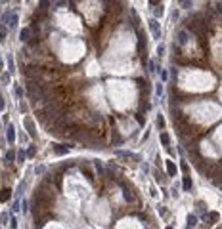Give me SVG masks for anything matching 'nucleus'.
<instances>
[{
	"instance_id": "bb28decb",
	"label": "nucleus",
	"mask_w": 222,
	"mask_h": 229,
	"mask_svg": "<svg viewBox=\"0 0 222 229\" xmlns=\"http://www.w3.org/2000/svg\"><path fill=\"white\" fill-rule=\"evenodd\" d=\"M8 71H10V73H13V71H15V67H13V59H12V57L8 59Z\"/></svg>"
},
{
	"instance_id": "39448f33",
	"label": "nucleus",
	"mask_w": 222,
	"mask_h": 229,
	"mask_svg": "<svg viewBox=\"0 0 222 229\" xmlns=\"http://www.w3.org/2000/svg\"><path fill=\"white\" fill-rule=\"evenodd\" d=\"M176 172H178L176 164L173 162V160H167V174H169V176H176Z\"/></svg>"
},
{
	"instance_id": "6e6552de",
	"label": "nucleus",
	"mask_w": 222,
	"mask_h": 229,
	"mask_svg": "<svg viewBox=\"0 0 222 229\" xmlns=\"http://www.w3.org/2000/svg\"><path fill=\"white\" fill-rule=\"evenodd\" d=\"M10 197H12V191L10 189H2V191H0V200H2V203H8Z\"/></svg>"
},
{
	"instance_id": "c85d7f7f",
	"label": "nucleus",
	"mask_w": 222,
	"mask_h": 229,
	"mask_svg": "<svg viewBox=\"0 0 222 229\" xmlns=\"http://www.w3.org/2000/svg\"><path fill=\"white\" fill-rule=\"evenodd\" d=\"M2 82H4V84L10 82V73H2Z\"/></svg>"
},
{
	"instance_id": "f03ea898",
	"label": "nucleus",
	"mask_w": 222,
	"mask_h": 229,
	"mask_svg": "<svg viewBox=\"0 0 222 229\" xmlns=\"http://www.w3.org/2000/svg\"><path fill=\"white\" fill-rule=\"evenodd\" d=\"M149 31H151V34H153V38H159L161 36V27H159V23H157V19L153 17V19H149Z\"/></svg>"
},
{
	"instance_id": "6ab92c4d",
	"label": "nucleus",
	"mask_w": 222,
	"mask_h": 229,
	"mask_svg": "<svg viewBox=\"0 0 222 229\" xmlns=\"http://www.w3.org/2000/svg\"><path fill=\"white\" fill-rule=\"evenodd\" d=\"M195 223H197V218L193 216V214H190L188 216V227H195Z\"/></svg>"
},
{
	"instance_id": "412c9836",
	"label": "nucleus",
	"mask_w": 222,
	"mask_h": 229,
	"mask_svg": "<svg viewBox=\"0 0 222 229\" xmlns=\"http://www.w3.org/2000/svg\"><path fill=\"white\" fill-rule=\"evenodd\" d=\"M130 17H132V23L134 25H138L140 19H138V13H136V10H130Z\"/></svg>"
},
{
	"instance_id": "cd10ccee",
	"label": "nucleus",
	"mask_w": 222,
	"mask_h": 229,
	"mask_svg": "<svg viewBox=\"0 0 222 229\" xmlns=\"http://www.w3.org/2000/svg\"><path fill=\"white\" fill-rule=\"evenodd\" d=\"M13 157H15V153H13V151H8V153H6V160H8V162H12Z\"/></svg>"
},
{
	"instance_id": "20e7f679",
	"label": "nucleus",
	"mask_w": 222,
	"mask_h": 229,
	"mask_svg": "<svg viewBox=\"0 0 222 229\" xmlns=\"http://www.w3.org/2000/svg\"><path fill=\"white\" fill-rule=\"evenodd\" d=\"M203 219H207V223H216L218 222V212H207Z\"/></svg>"
},
{
	"instance_id": "f8f14e48",
	"label": "nucleus",
	"mask_w": 222,
	"mask_h": 229,
	"mask_svg": "<svg viewBox=\"0 0 222 229\" xmlns=\"http://www.w3.org/2000/svg\"><path fill=\"white\" fill-rule=\"evenodd\" d=\"M19 38L23 40V42H27V40L31 38V29H21V33H19Z\"/></svg>"
},
{
	"instance_id": "72a5a7b5",
	"label": "nucleus",
	"mask_w": 222,
	"mask_h": 229,
	"mask_svg": "<svg viewBox=\"0 0 222 229\" xmlns=\"http://www.w3.org/2000/svg\"><path fill=\"white\" fill-rule=\"evenodd\" d=\"M48 2H50V0H40V10H44V8L48 6Z\"/></svg>"
},
{
	"instance_id": "4be33fe9",
	"label": "nucleus",
	"mask_w": 222,
	"mask_h": 229,
	"mask_svg": "<svg viewBox=\"0 0 222 229\" xmlns=\"http://www.w3.org/2000/svg\"><path fill=\"white\" fill-rule=\"evenodd\" d=\"M148 65H149V71H151V73H157V71H159V65H157L155 61H149Z\"/></svg>"
},
{
	"instance_id": "a19ab883",
	"label": "nucleus",
	"mask_w": 222,
	"mask_h": 229,
	"mask_svg": "<svg viewBox=\"0 0 222 229\" xmlns=\"http://www.w3.org/2000/svg\"><path fill=\"white\" fill-rule=\"evenodd\" d=\"M17 210H19V200H15V203H13V212H17Z\"/></svg>"
},
{
	"instance_id": "aec40b11",
	"label": "nucleus",
	"mask_w": 222,
	"mask_h": 229,
	"mask_svg": "<svg viewBox=\"0 0 222 229\" xmlns=\"http://www.w3.org/2000/svg\"><path fill=\"white\" fill-rule=\"evenodd\" d=\"M6 36H8V29H6L4 25H0V40L4 42V38H6Z\"/></svg>"
},
{
	"instance_id": "79ce46f5",
	"label": "nucleus",
	"mask_w": 222,
	"mask_h": 229,
	"mask_svg": "<svg viewBox=\"0 0 222 229\" xmlns=\"http://www.w3.org/2000/svg\"><path fill=\"white\" fill-rule=\"evenodd\" d=\"M165 229H173V227H170V225H169V227H165Z\"/></svg>"
},
{
	"instance_id": "7ed1b4c3",
	"label": "nucleus",
	"mask_w": 222,
	"mask_h": 229,
	"mask_svg": "<svg viewBox=\"0 0 222 229\" xmlns=\"http://www.w3.org/2000/svg\"><path fill=\"white\" fill-rule=\"evenodd\" d=\"M6 139H8V143H13V141H15V128L12 124H8V128H6Z\"/></svg>"
},
{
	"instance_id": "a211bd4d",
	"label": "nucleus",
	"mask_w": 222,
	"mask_h": 229,
	"mask_svg": "<svg viewBox=\"0 0 222 229\" xmlns=\"http://www.w3.org/2000/svg\"><path fill=\"white\" fill-rule=\"evenodd\" d=\"M153 15H155V19H159V17L163 15V6H161V4L157 8H153Z\"/></svg>"
},
{
	"instance_id": "c756f323",
	"label": "nucleus",
	"mask_w": 222,
	"mask_h": 229,
	"mask_svg": "<svg viewBox=\"0 0 222 229\" xmlns=\"http://www.w3.org/2000/svg\"><path fill=\"white\" fill-rule=\"evenodd\" d=\"M15 157H17V160H19V162H23V160H25V151H19Z\"/></svg>"
},
{
	"instance_id": "ddd939ff",
	"label": "nucleus",
	"mask_w": 222,
	"mask_h": 229,
	"mask_svg": "<svg viewBox=\"0 0 222 229\" xmlns=\"http://www.w3.org/2000/svg\"><path fill=\"white\" fill-rule=\"evenodd\" d=\"M182 187H184V191H190V189H192V180H190V176H184Z\"/></svg>"
},
{
	"instance_id": "2f4dec72",
	"label": "nucleus",
	"mask_w": 222,
	"mask_h": 229,
	"mask_svg": "<svg viewBox=\"0 0 222 229\" xmlns=\"http://www.w3.org/2000/svg\"><path fill=\"white\" fill-rule=\"evenodd\" d=\"M94 164H96V170H98L100 174H103V166H102V164H100V160H96V162H94Z\"/></svg>"
},
{
	"instance_id": "423d86ee",
	"label": "nucleus",
	"mask_w": 222,
	"mask_h": 229,
	"mask_svg": "<svg viewBox=\"0 0 222 229\" xmlns=\"http://www.w3.org/2000/svg\"><path fill=\"white\" fill-rule=\"evenodd\" d=\"M123 197H125V200H126V203H134V200H136V195H134L130 189H126V187L123 189Z\"/></svg>"
},
{
	"instance_id": "dca6fc26",
	"label": "nucleus",
	"mask_w": 222,
	"mask_h": 229,
	"mask_svg": "<svg viewBox=\"0 0 222 229\" xmlns=\"http://www.w3.org/2000/svg\"><path fill=\"white\" fill-rule=\"evenodd\" d=\"M54 151H56V155H65L67 151H69V147H63V145H56V147H54Z\"/></svg>"
},
{
	"instance_id": "5701e85b",
	"label": "nucleus",
	"mask_w": 222,
	"mask_h": 229,
	"mask_svg": "<svg viewBox=\"0 0 222 229\" xmlns=\"http://www.w3.org/2000/svg\"><path fill=\"white\" fill-rule=\"evenodd\" d=\"M178 2H180V8H186V10L192 6V0H178Z\"/></svg>"
},
{
	"instance_id": "37998d69",
	"label": "nucleus",
	"mask_w": 222,
	"mask_h": 229,
	"mask_svg": "<svg viewBox=\"0 0 222 229\" xmlns=\"http://www.w3.org/2000/svg\"><path fill=\"white\" fill-rule=\"evenodd\" d=\"M218 229H222V225H220V227H218Z\"/></svg>"
},
{
	"instance_id": "f257e3e1",
	"label": "nucleus",
	"mask_w": 222,
	"mask_h": 229,
	"mask_svg": "<svg viewBox=\"0 0 222 229\" xmlns=\"http://www.w3.org/2000/svg\"><path fill=\"white\" fill-rule=\"evenodd\" d=\"M27 94H29L31 99H42L44 98V88L35 80H29L27 82Z\"/></svg>"
},
{
	"instance_id": "ea45409f",
	"label": "nucleus",
	"mask_w": 222,
	"mask_h": 229,
	"mask_svg": "<svg viewBox=\"0 0 222 229\" xmlns=\"http://www.w3.org/2000/svg\"><path fill=\"white\" fill-rule=\"evenodd\" d=\"M149 4H151V6H159L161 0H149Z\"/></svg>"
},
{
	"instance_id": "4468645a",
	"label": "nucleus",
	"mask_w": 222,
	"mask_h": 229,
	"mask_svg": "<svg viewBox=\"0 0 222 229\" xmlns=\"http://www.w3.org/2000/svg\"><path fill=\"white\" fill-rule=\"evenodd\" d=\"M138 48H140V52H142V50L146 48V36H144V33H140V34H138Z\"/></svg>"
},
{
	"instance_id": "1a4fd4ad",
	"label": "nucleus",
	"mask_w": 222,
	"mask_h": 229,
	"mask_svg": "<svg viewBox=\"0 0 222 229\" xmlns=\"http://www.w3.org/2000/svg\"><path fill=\"white\" fill-rule=\"evenodd\" d=\"M25 128H27V132H29L31 136H35V124H33V120H31L29 117L25 118Z\"/></svg>"
},
{
	"instance_id": "4c0bfd02",
	"label": "nucleus",
	"mask_w": 222,
	"mask_h": 229,
	"mask_svg": "<svg viewBox=\"0 0 222 229\" xmlns=\"http://www.w3.org/2000/svg\"><path fill=\"white\" fill-rule=\"evenodd\" d=\"M155 92H157V95H161V94H163V86H161V84H157V88H155Z\"/></svg>"
},
{
	"instance_id": "473e14b6",
	"label": "nucleus",
	"mask_w": 222,
	"mask_h": 229,
	"mask_svg": "<svg viewBox=\"0 0 222 229\" xmlns=\"http://www.w3.org/2000/svg\"><path fill=\"white\" fill-rule=\"evenodd\" d=\"M197 210H199V212H203V214H205V204H203V203H197Z\"/></svg>"
},
{
	"instance_id": "393cba45",
	"label": "nucleus",
	"mask_w": 222,
	"mask_h": 229,
	"mask_svg": "<svg viewBox=\"0 0 222 229\" xmlns=\"http://www.w3.org/2000/svg\"><path fill=\"white\" fill-rule=\"evenodd\" d=\"M10 27H13V25H17V13H12V17H10V23H8Z\"/></svg>"
},
{
	"instance_id": "f704fd0d",
	"label": "nucleus",
	"mask_w": 222,
	"mask_h": 229,
	"mask_svg": "<svg viewBox=\"0 0 222 229\" xmlns=\"http://www.w3.org/2000/svg\"><path fill=\"white\" fill-rule=\"evenodd\" d=\"M4 107H6V103H4V98H2V95H0V113L4 111Z\"/></svg>"
},
{
	"instance_id": "9b49d317",
	"label": "nucleus",
	"mask_w": 222,
	"mask_h": 229,
	"mask_svg": "<svg viewBox=\"0 0 222 229\" xmlns=\"http://www.w3.org/2000/svg\"><path fill=\"white\" fill-rule=\"evenodd\" d=\"M27 76H29V79L31 80H33V76H35V79H37V76H38V69L37 67H27Z\"/></svg>"
},
{
	"instance_id": "c9c22d12",
	"label": "nucleus",
	"mask_w": 222,
	"mask_h": 229,
	"mask_svg": "<svg viewBox=\"0 0 222 229\" xmlns=\"http://www.w3.org/2000/svg\"><path fill=\"white\" fill-rule=\"evenodd\" d=\"M148 107H149V105H148L146 101H144V103H140V111H148Z\"/></svg>"
},
{
	"instance_id": "58836bf2",
	"label": "nucleus",
	"mask_w": 222,
	"mask_h": 229,
	"mask_svg": "<svg viewBox=\"0 0 222 229\" xmlns=\"http://www.w3.org/2000/svg\"><path fill=\"white\" fill-rule=\"evenodd\" d=\"M35 153H37V149H35V147H29V151H27V155H31V157H33Z\"/></svg>"
},
{
	"instance_id": "e433bc0d",
	"label": "nucleus",
	"mask_w": 222,
	"mask_h": 229,
	"mask_svg": "<svg viewBox=\"0 0 222 229\" xmlns=\"http://www.w3.org/2000/svg\"><path fill=\"white\" fill-rule=\"evenodd\" d=\"M10 222H12V223H10V225H12V229H15V227H17V219H15V218H12Z\"/></svg>"
},
{
	"instance_id": "b1692460",
	"label": "nucleus",
	"mask_w": 222,
	"mask_h": 229,
	"mask_svg": "<svg viewBox=\"0 0 222 229\" xmlns=\"http://www.w3.org/2000/svg\"><path fill=\"white\" fill-rule=\"evenodd\" d=\"M140 88H142V90H144V92H146V94H148V92H149V82L142 80V82H140Z\"/></svg>"
},
{
	"instance_id": "0eeeda50",
	"label": "nucleus",
	"mask_w": 222,
	"mask_h": 229,
	"mask_svg": "<svg viewBox=\"0 0 222 229\" xmlns=\"http://www.w3.org/2000/svg\"><path fill=\"white\" fill-rule=\"evenodd\" d=\"M117 155H119V157H123V159H134V160H138V159H140L138 155L130 153V151H117Z\"/></svg>"
},
{
	"instance_id": "a878e982",
	"label": "nucleus",
	"mask_w": 222,
	"mask_h": 229,
	"mask_svg": "<svg viewBox=\"0 0 222 229\" xmlns=\"http://www.w3.org/2000/svg\"><path fill=\"white\" fill-rule=\"evenodd\" d=\"M157 126H159V128H163V126H165V118H163L161 114H157Z\"/></svg>"
},
{
	"instance_id": "2eb2a0df",
	"label": "nucleus",
	"mask_w": 222,
	"mask_h": 229,
	"mask_svg": "<svg viewBox=\"0 0 222 229\" xmlns=\"http://www.w3.org/2000/svg\"><path fill=\"white\" fill-rule=\"evenodd\" d=\"M188 42V33L186 31H180L178 33V44H186Z\"/></svg>"
},
{
	"instance_id": "9d476101",
	"label": "nucleus",
	"mask_w": 222,
	"mask_h": 229,
	"mask_svg": "<svg viewBox=\"0 0 222 229\" xmlns=\"http://www.w3.org/2000/svg\"><path fill=\"white\" fill-rule=\"evenodd\" d=\"M80 172H83L84 176H86V180H88V181H94V174H92V170H90V168L80 166Z\"/></svg>"
},
{
	"instance_id": "f3484780",
	"label": "nucleus",
	"mask_w": 222,
	"mask_h": 229,
	"mask_svg": "<svg viewBox=\"0 0 222 229\" xmlns=\"http://www.w3.org/2000/svg\"><path fill=\"white\" fill-rule=\"evenodd\" d=\"M161 143L163 145H169L170 143V136L167 134V132H163V134H161Z\"/></svg>"
},
{
	"instance_id": "7c9ffc66",
	"label": "nucleus",
	"mask_w": 222,
	"mask_h": 229,
	"mask_svg": "<svg viewBox=\"0 0 222 229\" xmlns=\"http://www.w3.org/2000/svg\"><path fill=\"white\" fill-rule=\"evenodd\" d=\"M13 92H15V95H17V98L21 99V95H23V90H21L19 86H15V90H13Z\"/></svg>"
}]
</instances>
